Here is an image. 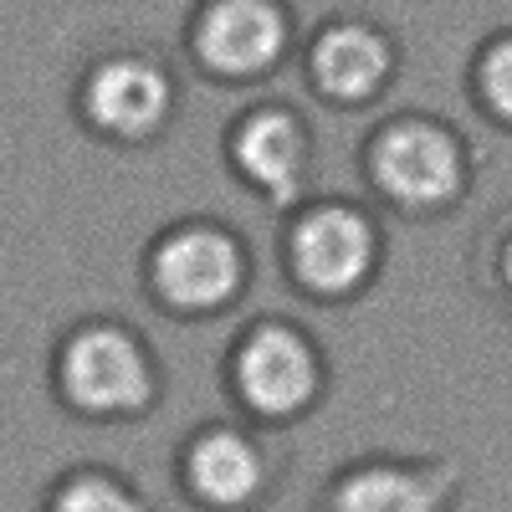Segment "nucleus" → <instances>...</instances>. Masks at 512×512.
Wrapping results in <instances>:
<instances>
[{"label": "nucleus", "instance_id": "nucleus-1", "mask_svg": "<svg viewBox=\"0 0 512 512\" xmlns=\"http://www.w3.org/2000/svg\"><path fill=\"white\" fill-rule=\"evenodd\" d=\"M359 164L369 190L405 221L451 216L477 185V149L436 113H395L374 123Z\"/></svg>", "mask_w": 512, "mask_h": 512}, {"label": "nucleus", "instance_id": "nucleus-2", "mask_svg": "<svg viewBox=\"0 0 512 512\" xmlns=\"http://www.w3.org/2000/svg\"><path fill=\"white\" fill-rule=\"evenodd\" d=\"M52 395L77 420H139L164 395V369L134 323L77 318L52 349Z\"/></svg>", "mask_w": 512, "mask_h": 512}, {"label": "nucleus", "instance_id": "nucleus-3", "mask_svg": "<svg viewBox=\"0 0 512 512\" xmlns=\"http://www.w3.org/2000/svg\"><path fill=\"white\" fill-rule=\"evenodd\" d=\"M144 292L169 318H216L251 282V246L216 216H185L144 246Z\"/></svg>", "mask_w": 512, "mask_h": 512}, {"label": "nucleus", "instance_id": "nucleus-4", "mask_svg": "<svg viewBox=\"0 0 512 512\" xmlns=\"http://www.w3.org/2000/svg\"><path fill=\"white\" fill-rule=\"evenodd\" d=\"M226 395L262 425L313 415L328 390V359L318 338L292 318H251L221 359Z\"/></svg>", "mask_w": 512, "mask_h": 512}, {"label": "nucleus", "instance_id": "nucleus-5", "mask_svg": "<svg viewBox=\"0 0 512 512\" xmlns=\"http://www.w3.org/2000/svg\"><path fill=\"white\" fill-rule=\"evenodd\" d=\"M384 267V231L354 200H308L282 221V272L313 303H349Z\"/></svg>", "mask_w": 512, "mask_h": 512}, {"label": "nucleus", "instance_id": "nucleus-6", "mask_svg": "<svg viewBox=\"0 0 512 512\" xmlns=\"http://www.w3.org/2000/svg\"><path fill=\"white\" fill-rule=\"evenodd\" d=\"M72 108L108 144H154L180 108V77L149 41H113L77 77Z\"/></svg>", "mask_w": 512, "mask_h": 512}, {"label": "nucleus", "instance_id": "nucleus-7", "mask_svg": "<svg viewBox=\"0 0 512 512\" xmlns=\"http://www.w3.org/2000/svg\"><path fill=\"white\" fill-rule=\"evenodd\" d=\"M185 47L205 77L226 88H251L287 62L292 11L287 0H195L185 21Z\"/></svg>", "mask_w": 512, "mask_h": 512}, {"label": "nucleus", "instance_id": "nucleus-8", "mask_svg": "<svg viewBox=\"0 0 512 512\" xmlns=\"http://www.w3.org/2000/svg\"><path fill=\"white\" fill-rule=\"evenodd\" d=\"M221 149H226V164L236 169V180L251 185L256 195H267V205L277 210L303 205L313 159H318V134L297 103L287 98L251 103L246 113L231 118Z\"/></svg>", "mask_w": 512, "mask_h": 512}, {"label": "nucleus", "instance_id": "nucleus-9", "mask_svg": "<svg viewBox=\"0 0 512 512\" xmlns=\"http://www.w3.org/2000/svg\"><path fill=\"white\" fill-rule=\"evenodd\" d=\"M175 482L200 507L241 512L272 497L277 461L272 446L256 431H246L241 420H205L175 451Z\"/></svg>", "mask_w": 512, "mask_h": 512}, {"label": "nucleus", "instance_id": "nucleus-10", "mask_svg": "<svg viewBox=\"0 0 512 512\" xmlns=\"http://www.w3.org/2000/svg\"><path fill=\"white\" fill-rule=\"evenodd\" d=\"M308 88L333 108H369L400 72V41L369 16H328L303 52Z\"/></svg>", "mask_w": 512, "mask_h": 512}, {"label": "nucleus", "instance_id": "nucleus-11", "mask_svg": "<svg viewBox=\"0 0 512 512\" xmlns=\"http://www.w3.org/2000/svg\"><path fill=\"white\" fill-rule=\"evenodd\" d=\"M461 492V466L446 456H359L323 487L328 512H446Z\"/></svg>", "mask_w": 512, "mask_h": 512}, {"label": "nucleus", "instance_id": "nucleus-12", "mask_svg": "<svg viewBox=\"0 0 512 512\" xmlns=\"http://www.w3.org/2000/svg\"><path fill=\"white\" fill-rule=\"evenodd\" d=\"M466 93H472L477 113L497 128H512V26L492 31L472 52L466 67Z\"/></svg>", "mask_w": 512, "mask_h": 512}, {"label": "nucleus", "instance_id": "nucleus-13", "mask_svg": "<svg viewBox=\"0 0 512 512\" xmlns=\"http://www.w3.org/2000/svg\"><path fill=\"white\" fill-rule=\"evenodd\" d=\"M52 512H139L144 497L108 466H72L47 492Z\"/></svg>", "mask_w": 512, "mask_h": 512}, {"label": "nucleus", "instance_id": "nucleus-14", "mask_svg": "<svg viewBox=\"0 0 512 512\" xmlns=\"http://www.w3.org/2000/svg\"><path fill=\"white\" fill-rule=\"evenodd\" d=\"M472 282H477V292L487 297L497 313L512 318V216H502L482 236V246L472 256Z\"/></svg>", "mask_w": 512, "mask_h": 512}]
</instances>
